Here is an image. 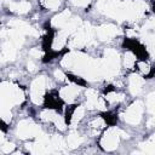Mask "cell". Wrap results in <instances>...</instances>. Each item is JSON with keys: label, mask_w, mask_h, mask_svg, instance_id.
Returning a JSON list of instances; mask_svg holds the SVG:
<instances>
[{"label": "cell", "mask_w": 155, "mask_h": 155, "mask_svg": "<svg viewBox=\"0 0 155 155\" xmlns=\"http://www.w3.org/2000/svg\"><path fill=\"white\" fill-rule=\"evenodd\" d=\"M124 65L127 68V69H132L136 64H137V58H136V54L131 51H127L125 52L124 54Z\"/></svg>", "instance_id": "cell-14"}, {"label": "cell", "mask_w": 155, "mask_h": 155, "mask_svg": "<svg viewBox=\"0 0 155 155\" xmlns=\"http://www.w3.org/2000/svg\"><path fill=\"white\" fill-rule=\"evenodd\" d=\"M107 122L104 119L97 116V117H93L91 121H88V128L92 130L93 132H98L99 130H102L103 127H105Z\"/></svg>", "instance_id": "cell-13"}, {"label": "cell", "mask_w": 155, "mask_h": 155, "mask_svg": "<svg viewBox=\"0 0 155 155\" xmlns=\"http://www.w3.org/2000/svg\"><path fill=\"white\" fill-rule=\"evenodd\" d=\"M70 4L75 7H87L91 4V0H70Z\"/></svg>", "instance_id": "cell-20"}, {"label": "cell", "mask_w": 155, "mask_h": 155, "mask_svg": "<svg viewBox=\"0 0 155 155\" xmlns=\"http://www.w3.org/2000/svg\"><path fill=\"white\" fill-rule=\"evenodd\" d=\"M65 142H67V147H69V148L74 149V148H78V147H80V145L82 144L84 138H82L78 132L73 131V132H70V133H69V136L67 137Z\"/></svg>", "instance_id": "cell-11"}, {"label": "cell", "mask_w": 155, "mask_h": 155, "mask_svg": "<svg viewBox=\"0 0 155 155\" xmlns=\"http://www.w3.org/2000/svg\"><path fill=\"white\" fill-rule=\"evenodd\" d=\"M104 98L107 99L108 103H113V104H115V103H120V102H122V101L125 99V96H124L122 93H120V92L110 91V92H108V93L105 94Z\"/></svg>", "instance_id": "cell-15"}, {"label": "cell", "mask_w": 155, "mask_h": 155, "mask_svg": "<svg viewBox=\"0 0 155 155\" xmlns=\"http://www.w3.org/2000/svg\"><path fill=\"white\" fill-rule=\"evenodd\" d=\"M71 19V15L68 10H64L62 12H59L56 17H53L52 19V25L58 28V29H64L67 27V24L69 23V21Z\"/></svg>", "instance_id": "cell-9"}, {"label": "cell", "mask_w": 155, "mask_h": 155, "mask_svg": "<svg viewBox=\"0 0 155 155\" xmlns=\"http://www.w3.org/2000/svg\"><path fill=\"white\" fill-rule=\"evenodd\" d=\"M8 8L15 13L23 15L30 10V2L28 0H15L8 4Z\"/></svg>", "instance_id": "cell-10"}, {"label": "cell", "mask_w": 155, "mask_h": 155, "mask_svg": "<svg viewBox=\"0 0 155 155\" xmlns=\"http://www.w3.org/2000/svg\"><path fill=\"white\" fill-rule=\"evenodd\" d=\"M144 86V79L139 74H132L128 78V90L133 96H137L142 92Z\"/></svg>", "instance_id": "cell-8"}, {"label": "cell", "mask_w": 155, "mask_h": 155, "mask_svg": "<svg viewBox=\"0 0 155 155\" xmlns=\"http://www.w3.org/2000/svg\"><path fill=\"white\" fill-rule=\"evenodd\" d=\"M53 75H54V78H56V80H58V81H65V74L61 70V69H56L54 70V73H53Z\"/></svg>", "instance_id": "cell-21"}, {"label": "cell", "mask_w": 155, "mask_h": 155, "mask_svg": "<svg viewBox=\"0 0 155 155\" xmlns=\"http://www.w3.org/2000/svg\"><path fill=\"white\" fill-rule=\"evenodd\" d=\"M13 149H15V144H13V143H10V142H6V140L4 139V137H2V139H1V145H0V151H1L2 154H10V153L13 151Z\"/></svg>", "instance_id": "cell-19"}, {"label": "cell", "mask_w": 155, "mask_h": 155, "mask_svg": "<svg viewBox=\"0 0 155 155\" xmlns=\"http://www.w3.org/2000/svg\"><path fill=\"white\" fill-rule=\"evenodd\" d=\"M142 149L144 153H150V154H154L155 153V137L148 139L145 143H143L142 145Z\"/></svg>", "instance_id": "cell-17"}, {"label": "cell", "mask_w": 155, "mask_h": 155, "mask_svg": "<svg viewBox=\"0 0 155 155\" xmlns=\"http://www.w3.org/2000/svg\"><path fill=\"white\" fill-rule=\"evenodd\" d=\"M24 101V93L19 86L2 81L1 84V109H11L13 105H18Z\"/></svg>", "instance_id": "cell-1"}, {"label": "cell", "mask_w": 155, "mask_h": 155, "mask_svg": "<svg viewBox=\"0 0 155 155\" xmlns=\"http://www.w3.org/2000/svg\"><path fill=\"white\" fill-rule=\"evenodd\" d=\"M117 34V28L114 24H102L96 29V35L99 40L107 41L115 38Z\"/></svg>", "instance_id": "cell-6"}, {"label": "cell", "mask_w": 155, "mask_h": 155, "mask_svg": "<svg viewBox=\"0 0 155 155\" xmlns=\"http://www.w3.org/2000/svg\"><path fill=\"white\" fill-rule=\"evenodd\" d=\"M136 65H137V68H138V70H139V73H140L142 75H148V74L150 73V70H151L150 64H149L148 62H145V61L137 62Z\"/></svg>", "instance_id": "cell-18"}, {"label": "cell", "mask_w": 155, "mask_h": 155, "mask_svg": "<svg viewBox=\"0 0 155 155\" xmlns=\"http://www.w3.org/2000/svg\"><path fill=\"white\" fill-rule=\"evenodd\" d=\"M79 93H80V87L78 85L71 84V85H67V86H64V87L61 88L59 97L63 101H65L67 103H73L78 98Z\"/></svg>", "instance_id": "cell-7"}, {"label": "cell", "mask_w": 155, "mask_h": 155, "mask_svg": "<svg viewBox=\"0 0 155 155\" xmlns=\"http://www.w3.org/2000/svg\"><path fill=\"white\" fill-rule=\"evenodd\" d=\"M27 67H28V70H29V71H35V70H36V64L34 63L33 59H29V61H28Z\"/></svg>", "instance_id": "cell-22"}, {"label": "cell", "mask_w": 155, "mask_h": 155, "mask_svg": "<svg viewBox=\"0 0 155 155\" xmlns=\"http://www.w3.org/2000/svg\"><path fill=\"white\" fill-rule=\"evenodd\" d=\"M47 80L45 76H38L30 85V99L35 104H40L44 101Z\"/></svg>", "instance_id": "cell-3"}, {"label": "cell", "mask_w": 155, "mask_h": 155, "mask_svg": "<svg viewBox=\"0 0 155 155\" xmlns=\"http://www.w3.org/2000/svg\"><path fill=\"white\" fill-rule=\"evenodd\" d=\"M39 126L34 124L33 121L25 119L18 122L17 126V136L21 139H30V138H36L39 136Z\"/></svg>", "instance_id": "cell-4"}, {"label": "cell", "mask_w": 155, "mask_h": 155, "mask_svg": "<svg viewBox=\"0 0 155 155\" xmlns=\"http://www.w3.org/2000/svg\"><path fill=\"white\" fill-rule=\"evenodd\" d=\"M121 137L122 136H121L120 130L110 127L103 133V136L101 138V147L107 151H111V150H114L119 147Z\"/></svg>", "instance_id": "cell-2"}, {"label": "cell", "mask_w": 155, "mask_h": 155, "mask_svg": "<svg viewBox=\"0 0 155 155\" xmlns=\"http://www.w3.org/2000/svg\"><path fill=\"white\" fill-rule=\"evenodd\" d=\"M85 116V108L82 105H79L74 109V111L71 113V116H70V125L71 126H75L78 125Z\"/></svg>", "instance_id": "cell-12"}, {"label": "cell", "mask_w": 155, "mask_h": 155, "mask_svg": "<svg viewBox=\"0 0 155 155\" xmlns=\"http://www.w3.org/2000/svg\"><path fill=\"white\" fill-rule=\"evenodd\" d=\"M62 2H63V0H41L42 6L47 10H52V11L58 10Z\"/></svg>", "instance_id": "cell-16"}, {"label": "cell", "mask_w": 155, "mask_h": 155, "mask_svg": "<svg viewBox=\"0 0 155 155\" xmlns=\"http://www.w3.org/2000/svg\"><path fill=\"white\" fill-rule=\"evenodd\" d=\"M143 111H144L143 103L140 101H136L126 109V111L124 114V116H125L124 120L130 125H138L142 120Z\"/></svg>", "instance_id": "cell-5"}]
</instances>
